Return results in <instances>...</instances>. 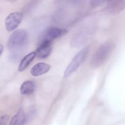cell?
<instances>
[{
	"label": "cell",
	"mask_w": 125,
	"mask_h": 125,
	"mask_svg": "<svg viewBox=\"0 0 125 125\" xmlns=\"http://www.w3.org/2000/svg\"><path fill=\"white\" fill-rule=\"evenodd\" d=\"M35 56H36V54H35V52H31L28 54L21 61L19 67H18V71L23 72L24 70L26 69L27 67L31 63V62L34 60Z\"/></svg>",
	"instance_id": "12"
},
{
	"label": "cell",
	"mask_w": 125,
	"mask_h": 125,
	"mask_svg": "<svg viewBox=\"0 0 125 125\" xmlns=\"http://www.w3.org/2000/svg\"><path fill=\"white\" fill-rule=\"evenodd\" d=\"M68 32V31L65 29L62 28H49L44 31L40 37V42H48L52 43V40L54 39L60 38L63 36Z\"/></svg>",
	"instance_id": "4"
},
{
	"label": "cell",
	"mask_w": 125,
	"mask_h": 125,
	"mask_svg": "<svg viewBox=\"0 0 125 125\" xmlns=\"http://www.w3.org/2000/svg\"><path fill=\"white\" fill-rule=\"evenodd\" d=\"M91 34L92 29L89 28H83L79 29L72 37L71 45L74 47L81 46L89 40Z\"/></svg>",
	"instance_id": "5"
},
{
	"label": "cell",
	"mask_w": 125,
	"mask_h": 125,
	"mask_svg": "<svg viewBox=\"0 0 125 125\" xmlns=\"http://www.w3.org/2000/svg\"><path fill=\"white\" fill-rule=\"evenodd\" d=\"M89 52V47H85L76 54L70 62L64 72V77L68 78L73 74L84 62Z\"/></svg>",
	"instance_id": "2"
},
{
	"label": "cell",
	"mask_w": 125,
	"mask_h": 125,
	"mask_svg": "<svg viewBox=\"0 0 125 125\" xmlns=\"http://www.w3.org/2000/svg\"><path fill=\"white\" fill-rule=\"evenodd\" d=\"M3 49H4L3 45H1V44H0V55L2 54V51H3Z\"/></svg>",
	"instance_id": "14"
},
{
	"label": "cell",
	"mask_w": 125,
	"mask_h": 125,
	"mask_svg": "<svg viewBox=\"0 0 125 125\" xmlns=\"http://www.w3.org/2000/svg\"><path fill=\"white\" fill-rule=\"evenodd\" d=\"M114 47V44L112 42L102 44L92 56L90 62L92 68H96L102 65L110 57Z\"/></svg>",
	"instance_id": "1"
},
{
	"label": "cell",
	"mask_w": 125,
	"mask_h": 125,
	"mask_svg": "<svg viewBox=\"0 0 125 125\" xmlns=\"http://www.w3.org/2000/svg\"><path fill=\"white\" fill-rule=\"evenodd\" d=\"M28 42V34L23 29L13 32L9 38L7 46L9 49H17L24 46Z\"/></svg>",
	"instance_id": "3"
},
{
	"label": "cell",
	"mask_w": 125,
	"mask_h": 125,
	"mask_svg": "<svg viewBox=\"0 0 125 125\" xmlns=\"http://www.w3.org/2000/svg\"><path fill=\"white\" fill-rule=\"evenodd\" d=\"M125 9V0L110 1L106 2L104 10L107 13L116 15L120 13Z\"/></svg>",
	"instance_id": "7"
},
{
	"label": "cell",
	"mask_w": 125,
	"mask_h": 125,
	"mask_svg": "<svg viewBox=\"0 0 125 125\" xmlns=\"http://www.w3.org/2000/svg\"><path fill=\"white\" fill-rule=\"evenodd\" d=\"M23 17V15L21 12H16L10 13L5 20V25L7 31H14L20 24Z\"/></svg>",
	"instance_id": "6"
},
{
	"label": "cell",
	"mask_w": 125,
	"mask_h": 125,
	"mask_svg": "<svg viewBox=\"0 0 125 125\" xmlns=\"http://www.w3.org/2000/svg\"><path fill=\"white\" fill-rule=\"evenodd\" d=\"M26 122V117L21 108L12 117L9 125H24Z\"/></svg>",
	"instance_id": "10"
},
{
	"label": "cell",
	"mask_w": 125,
	"mask_h": 125,
	"mask_svg": "<svg viewBox=\"0 0 125 125\" xmlns=\"http://www.w3.org/2000/svg\"><path fill=\"white\" fill-rule=\"evenodd\" d=\"M52 50V43L48 42H40L39 46L35 51L36 56L41 59H45L51 54Z\"/></svg>",
	"instance_id": "8"
},
{
	"label": "cell",
	"mask_w": 125,
	"mask_h": 125,
	"mask_svg": "<svg viewBox=\"0 0 125 125\" xmlns=\"http://www.w3.org/2000/svg\"><path fill=\"white\" fill-rule=\"evenodd\" d=\"M51 69V65L45 62H40L34 65L31 70V74L33 76H39L45 74Z\"/></svg>",
	"instance_id": "9"
},
{
	"label": "cell",
	"mask_w": 125,
	"mask_h": 125,
	"mask_svg": "<svg viewBox=\"0 0 125 125\" xmlns=\"http://www.w3.org/2000/svg\"><path fill=\"white\" fill-rule=\"evenodd\" d=\"M9 118V116L7 115H2L0 117V125H6V123L8 121Z\"/></svg>",
	"instance_id": "13"
},
{
	"label": "cell",
	"mask_w": 125,
	"mask_h": 125,
	"mask_svg": "<svg viewBox=\"0 0 125 125\" xmlns=\"http://www.w3.org/2000/svg\"><path fill=\"white\" fill-rule=\"evenodd\" d=\"M35 84L31 81H26L21 84L20 87V92L25 95H31L35 90Z\"/></svg>",
	"instance_id": "11"
}]
</instances>
